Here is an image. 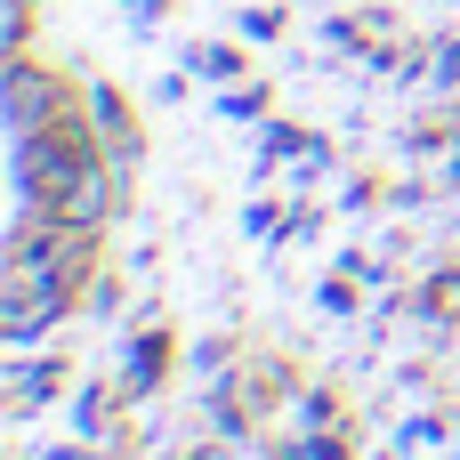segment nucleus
Returning <instances> with one entry per match:
<instances>
[{
	"mask_svg": "<svg viewBox=\"0 0 460 460\" xmlns=\"http://www.w3.org/2000/svg\"><path fill=\"white\" fill-rule=\"evenodd\" d=\"M16 162H24V202L65 218V226H97L105 210V162L65 137V129H40V137H16Z\"/></svg>",
	"mask_w": 460,
	"mask_h": 460,
	"instance_id": "f257e3e1",
	"label": "nucleus"
},
{
	"mask_svg": "<svg viewBox=\"0 0 460 460\" xmlns=\"http://www.w3.org/2000/svg\"><path fill=\"white\" fill-rule=\"evenodd\" d=\"M49 97H57V81H49L40 65H16V73H8V113H16V137H40V129H49V113H57Z\"/></svg>",
	"mask_w": 460,
	"mask_h": 460,
	"instance_id": "f03ea898",
	"label": "nucleus"
}]
</instances>
